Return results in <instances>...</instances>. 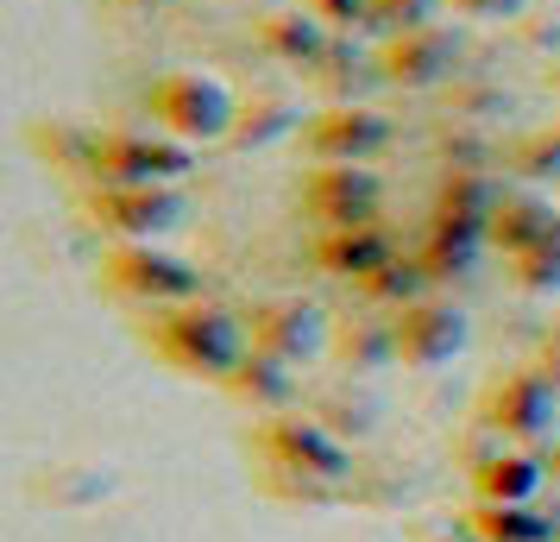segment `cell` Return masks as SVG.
I'll return each instance as SVG.
<instances>
[{
	"label": "cell",
	"instance_id": "18",
	"mask_svg": "<svg viewBox=\"0 0 560 542\" xmlns=\"http://www.w3.org/2000/svg\"><path fill=\"white\" fill-rule=\"evenodd\" d=\"M221 391H228L233 404H246V411L258 416H278L296 404V366L278 360V354H265V347H246V360L233 366L228 379H221Z\"/></svg>",
	"mask_w": 560,
	"mask_h": 542
},
{
	"label": "cell",
	"instance_id": "27",
	"mask_svg": "<svg viewBox=\"0 0 560 542\" xmlns=\"http://www.w3.org/2000/svg\"><path fill=\"white\" fill-rule=\"evenodd\" d=\"M504 164L516 183H555L560 189V132L541 127V132H523L504 146Z\"/></svg>",
	"mask_w": 560,
	"mask_h": 542
},
{
	"label": "cell",
	"instance_id": "34",
	"mask_svg": "<svg viewBox=\"0 0 560 542\" xmlns=\"http://www.w3.org/2000/svg\"><path fill=\"white\" fill-rule=\"evenodd\" d=\"M548 473H555V480H560V441H555V454H548Z\"/></svg>",
	"mask_w": 560,
	"mask_h": 542
},
{
	"label": "cell",
	"instance_id": "12",
	"mask_svg": "<svg viewBox=\"0 0 560 542\" xmlns=\"http://www.w3.org/2000/svg\"><path fill=\"white\" fill-rule=\"evenodd\" d=\"M246 335H253V347H265V354L303 366L334 341V328H328V315L315 310L308 297H265V303L246 310Z\"/></svg>",
	"mask_w": 560,
	"mask_h": 542
},
{
	"label": "cell",
	"instance_id": "10",
	"mask_svg": "<svg viewBox=\"0 0 560 542\" xmlns=\"http://www.w3.org/2000/svg\"><path fill=\"white\" fill-rule=\"evenodd\" d=\"M296 139L315 164H378L397 146V127L378 107H315Z\"/></svg>",
	"mask_w": 560,
	"mask_h": 542
},
{
	"label": "cell",
	"instance_id": "16",
	"mask_svg": "<svg viewBox=\"0 0 560 542\" xmlns=\"http://www.w3.org/2000/svg\"><path fill=\"white\" fill-rule=\"evenodd\" d=\"M560 228V208L535 189V183H504V196H498V208H491V246L504 258L529 253V246H541L548 233Z\"/></svg>",
	"mask_w": 560,
	"mask_h": 542
},
{
	"label": "cell",
	"instance_id": "35",
	"mask_svg": "<svg viewBox=\"0 0 560 542\" xmlns=\"http://www.w3.org/2000/svg\"><path fill=\"white\" fill-rule=\"evenodd\" d=\"M548 89H555V95H560V64H555V70H548Z\"/></svg>",
	"mask_w": 560,
	"mask_h": 542
},
{
	"label": "cell",
	"instance_id": "26",
	"mask_svg": "<svg viewBox=\"0 0 560 542\" xmlns=\"http://www.w3.org/2000/svg\"><path fill=\"white\" fill-rule=\"evenodd\" d=\"M434 158H441V171H491V164H498L491 127H472V120H447V127L434 132Z\"/></svg>",
	"mask_w": 560,
	"mask_h": 542
},
{
	"label": "cell",
	"instance_id": "15",
	"mask_svg": "<svg viewBox=\"0 0 560 542\" xmlns=\"http://www.w3.org/2000/svg\"><path fill=\"white\" fill-rule=\"evenodd\" d=\"M548 480H555L548 461L535 448H510V441H498L485 461H472V492L485 505H535Z\"/></svg>",
	"mask_w": 560,
	"mask_h": 542
},
{
	"label": "cell",
	"instance_id": "4",
	"mask_svg": "<svg viewBox=\"0 0 560 542\" xmlns=\"http://www.w3.org/2000/svg\"><path fill=\"white\" fill-rule=\"evenodd\" d=\"M555 423H560V391L535 360L498 372V379L479 391V429L491 441L541 448V441H555Z\"/></svg>",
	"mask_w": 560,
	"mask_h": 542
},
{
	"label": "cell",
	"instance_id": "31",
	"mask_svg": "<svg viewBox=\"0 0 560 542\" xmlns=\"http://www.w3.org/2000/svg\"><path fill=\"white\" fill-rule=\"evenodd\" d=\"M334 38H372V0H303Z\"/></svg>",
	"mask_w": 560,
	"mask_h": 542
},
{
	"label": "cell",
	"instance_id": "17",
	"mask_svg": "<svg viewBox=\"0 0 560 542\" xmlns=\"http://www.w3.org/2000/svg\"><path fill=\"white\" fill-rule=\"evenodd\" d=\"M498 196H504L498 171H441L429 228H472L491 240V208H498Z\"/></svg>",
	"mask_w": 560,
	"mask_h": 542
},
{
	"label": "cell",
	"instance_id": "32",
	"mask_svg": "<svg viewBox=\"0 0 560 542\" xmlns=\"http://www.w3.org/2000/svg\"><path fill=\"white\" fill-rule=\"evenodd\" d=\"M441 7L459 13V20H485V26H491V20H523L529 0H441Z\"/></svg>",
	"mask_w": 560,
	"mask_h": 542
},
{
	"label": "cell",
	"instance_id": "5",
	"mask_svg": "<svg viewBox=\"0 0 560 542\" xmlns=\"http://www.w3.org/2000/svg\"><path fill=\"white\" fill-rule=\"evenodd\" d=\"M196 171V146L158 127H107L89 158V189H127V183H183Z\"/></svg>",
	"mask_w": 560,
	"mask_h": 542
},
{
	"label": "cell",
	"instance_id": "23",
	"mask_svg": "<svg viewBox=\"0 0 560 542\" xmlns=\"http://www.w3.org/2000/svg\"><path fill=\"white\" fill-rule=\"evenodd\" d=\"M491 246L485 233H472V228H429L422 233V265H429V278L434 285H466L472 272H479V253Z\"/></svg>",
	"mask_w": 560,
	"mask_h": 542
},
{
	"label": "cell",
	"instance_id": "20",
	"mask_svg": "<svg viewBox=\"0 0 560 542\" xmlns=\"http://www.w3.org/2000/svg\"><path fill=\"white\" fill-rule=\"evenodd\" d=\"M303 120L308 114L290 102V95H253V102H240V120H233L228 146H240V152H265V146H278V139H296Z\"/></svg>",
	"mask_w": 560,
	"mask_h": 542
},
{
	"label": "cell",
	"instance_id": "29",
	"mask_svg": "<svg viewBox=\"0 0 560 542\" xmlns=\"http://www.w3.org/2000/svg\"><path fill=\"white\" fill-rule=\"evenodd\" d=\"M510 285L529 290V297H548V290H560V228L541 240V246H529V253L510 258Z\"/></svg>",
	"mask_w": 560,
	"mask_h": 542
},
{
	"label": "cell",
	"instance_id": "30",
	"mask_svg": "<svg viewBox=\"0 0 560 542\" xmlns=\"http://www.w3.org/2000/svg\"><path fill=\"white\" fill-rule=\"evenodd\" d=\"M441 20V0H372V38H404L416 26H434Z\"/></svg>",
	"mask_w": 560,
	"mask_h": 542
},
{
	"label": "cell",
	"instance_id": "24",
	"mask_svg": "<svg viewBox=\"0 0 560 542\" xmlns=\"http://www.w3.org/2000/svg\"><path fill=\"white\" fill-rule=\"evenodd\" d=\"M359 297H365L372 310H409V303L434 297V278H429V265H422V253H397L384 272H372V278L359 285Z\"/></svg>",
	"mask_w": 560,
	"mask_h": 542
},
{
	"label": "cell",
	"instance_id": "21",
	"mask_svg": "<svg viewBox=\"0 0 560 542\" xmlns=\"http://www.w3.org/2000/svg\"><path fill=\"white\" fill-rule=\"evenodd\" d=\"M466 530L472 542H560V523L535 505H472L466 511Z\"/></svg>",
	"mask_w": 560,
	"mask_h": 542
},
{
	"label": "cell",
	"instance_id": "33",
	"mask_svg": "<svg viewBox=\"0 0 560 542\" xmlns=\"http://www.w3.org/2000/svg\"><path fill=\"white\" fill-rule=\"evenodd\" d=\"M535 366H541V372L555 379V391H560V322L541 335V347H535Z\"/></svg>",
	"mask_w": 560,
	"mask_h": 542
},
{
	"label": "cell",
	"instance_id": "8",
	"mask_svg": "<svg viewBox=\"0 0 560 542\" xmlns=\"http://www.w3.org/2000/svg\"><path fill=\"white\" fill-rule=\"evenodd\" d=\"M296 208H303L322 233L372 228V221H384V177L372 164H315V171L296 183Z\"/></svg>",
	"mask_w": 560,
	"mask_h": 542
},
{
	"label": "cell",
	"instance_id": "9",
	"mask_svg": "<svg viewBox=\"0 0 560 542\" xmlns=\"http://www.w3.org/2000/svg\"><path fill=\"white\" fill-rule=\"evenodd\" d=\"M378 64H384V82L404 89V95H429V89H447L466 64V38H459L447 20L434 26H416L404 38H384L378 45Z\"/></svg>",
	"mask_w": 560,
	"mask_h": 542
},
{
	"label": "cell",
	"instance_id": "1",
	"mask_svg": "<svg viewBox=\"0 0 560 542\" xmlns=\"http://www.w3.org/2000/svg\"><path fill=\"white\" fill-rule=\"evenodd\" d=\"M139 341H145L171 372H183V379H208V385H221L233 366L246 360V347H253L246 315L221 310V303H202V297L171 303V310H145Z\"/></svg>",
	"mask_w": 560,
	"mask_h": 542
},
{
	"label": "cell",
	"instance_id": "22",
	"mask_svg": "<svg viewBox=\"0 0 560 542\" xmlns=\"http://www.w3.org/2000/svg\"><path fill=\"white\" fill-rule=\"evenodd\" d=\"M334 354L347 372H378V366L397 360V322L390 315H353L334 328Z\"/></svg>",
	"mask_w": 560,
	"mask_h": 542
},
{
	"label": "cell",
	"instance_id": "3",
	"mask_svg": "<svg viewBox=\"0 0 560 542\" xmlns=\"http://www.w3.org/2000/svg\"><path fill=\"white\" fill-rule=\"evenodd\" d=\"M253 454L271 473H296V480H322V486H347L353 480V448L334 436L315 411H278L253 429Z\"/></svg>",
	"mask_w": 560,
	"mask_h": 542
},
{
	"label": "cell",
	"instance_id": "11",
	"mask_svg": "<svg viewBox=\"0 0 560 542\" xmlns=\"http://www.w3.org/2000/svg\"><path fill=\"white\" fill-rule=\"evenodd\" d=\"M397 322V360L409 372H434V366H447L466 354V310H459L454 297H422V303H409V310H390Z\"/></svg>",
	"mask_w": 560,
	"mask_h": 542
},
{
	"label": "cell",
	"instance_id": "6",
	"mask_svg": "<svg viewBox=\"0 0 560 542\" xmlns=\"http://www.w3.org/2000/svg\"><path fill=\"white\" fill-rule=\"evenodd\" d=\"M102 290L127 297L139 310H171V303L202 297V272L183 253H171V246L139 240V246H114V253L102 258Z\"/></svg>",
	"mask_w": 560,
	"mask_h": 542
},
{
	"label": "cell",
	"instance_id": "13",
	"mask_svg": "<svg viewBox=\"0 0 560 542\" xmlns=\"http://www.w3.org/2000/svg\"><path fill=\"white\" fill-rule=\"evenodd\" d=\"M404 253V240L384 228V221H372V228H334V233H315V246H308V258L328 272V278H340V285H365L372 272H384L390 258Z\"/></svg>",
	"mask_w": 560,
	"mask_h": 542
},
{
	"label": "cell",
	"instance_id": "2",
	"mask_svg": "<svg viewBox=\"0 0 560 542\" xmlns=\"http://www.w3.org/2000/svg\"><path fill=\"white\" fill-rule=\"evenodd\" d=\"M145 120L158 132H171L183 146H214V139H228L233 120H240V95H233L221 77H208V70H171V77H158L145 89Z\"/></svg>",
	"mask_w": 560,
	"mask_h": 542
},
{
	"label": "cell",
	"instance_id": "14",
	"mask_svg": "<svg viewBox=\"0 0 560 542\" xmlns=\"http://www.w3.org/2000/svg\"><path fill=\"white\" fill-rule=\"evenodd\" d=\"M308 82L322 89V107H372V95L390 89L378 51H372L365 38H334L328 57L308 70Z\"/></svg>",
	"mask_w": 560,
	"mask_h": 542
},
{
	"label": "cell",
	"instance_id": "19",
	"mask_svg": "<svg viewBox=\"0 0 560 542\" xmlns=\"http://www.w3.org/2000/svg\"><path fill=\"white\" fill-rule=\"evenodd\" d=\"M334 32L308 13V7H290V13H265L258 20V51L271 57V64H283V70H315L322 57H328Z\"/></svg>",
	"mask_w": 560,
	"mask_h": 542
},
{
	"label": "cell",
	"instance_id": "28",
	"mask_svg": "<svg viewBox=\"0 0 560 542\" xmlns=\"http://www.w3.org/2000/svg\"><path fill=\"white\" fill-rule=\"evenodd\" d=\"M95 127H70V120H51V127L32 132V146L51 158L57 171H70V177H89V158H95Z\"/></svg>",
	"mask_w": 560,
	"mask_h": 542
},
{
	"label": "cell",
	"instance_id": "25",
	"mask_svg": "<svg viewBox=\"0 0 560 542\" xmlns=\"http://www.w3.org/2000/svg\"><path fill=\"white\" fill-rule=\"evenodd\" d=\"M447 120H472V127H498L510 114V89L504 82H491V77H479V70H459L447 89Z\"/></svg>",
	"mask_w": 560,
	"mask_h": 542
},
{
	"label": "cell",
	"instance_id": "7",
	"mask_svg": "<svg viewBox=\"0 0 560 542\" xmlns=\"http://www.w3.org/2000/svg\"><path fill=\"white\" fill-rule=\"evenodd\" d=\"M89 228L107 233L114 246H139V240H164V233L183 228L189 215V196L183 183H127V189H89Z\"/></svg>",
	"mask_w": 560,
	"mask_h": 542
}]
</instances>
